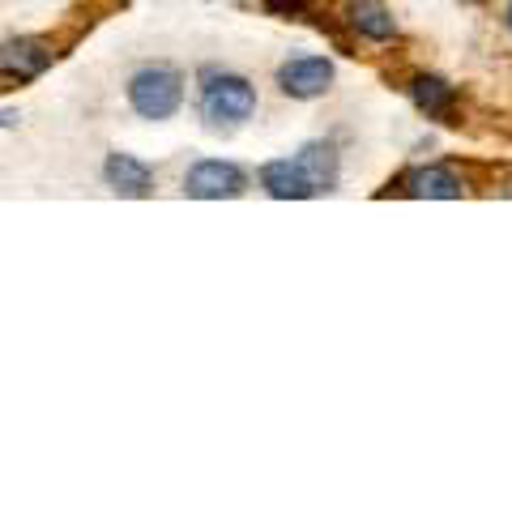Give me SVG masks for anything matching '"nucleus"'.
Wrapping results in <instances>:
<instances>
[{
  "label": "nucleus",
  "instance_id": "nucleus-1",
  "mask_svg": "<svg viewBox=\"0 0 512 512\" xmlns=\"http://www.w3.org/2000/svg\"><path fill=\"white\" fill-rule=\"evenodd\" d=\"M256 111V86L244 73L205 69L201 73V116L210 128H235L252 120Z\"/></svg>",
  "mask_w": 512,
  "mask_h": 512
},
{
  "label": "nucleus",
  "instance_id": "nucleus-2",
  "mask_svg": "<svg viewBox=\"0 0 512 512\" xmlns=\"http://www.w3.org/2000/svg\"><path fill=\"white\" fill-rule=\"evenodd\" d=\"M184 103V77L171 64H146L128 77V107L141 120H171Z\"/></svg>",
  "mask_w": 512,
  "mask_h": 512
},
{
  "label": "nucleus",
  "instance_id": "nucleus-3",
  "mask_svg": "<svg viewBox=\"0 0 512 512\" xmlns=\"http://www.w3.org/2000/svg\"><path fill=\"white\" fill-rule=\"evenodd\" d=\"M184 192L197 201H235L248 192V175L235 163H222V158H201V163L188 167Z\"/></svg>",
  "mask_w": 512,
  "mask_h": 512
},
{
  "label": "nucleus",
  "instance_id": "nucleus-4",
  "mask_svg": "<svg viewBox=\"0 0 512 512\" xmlns=\"http://www.w3.org/2000/svg\"><path fill=\"white\" fill-rule=\"evenodd\" d=\"M278 86L286 99H320L333 86V60L325 56H295L278 69Z\"/></svg>",
  "mask_w": 512,
  "mask_h": 512
},
{
  "label": "nucleus",
  "instance_id": "nucleus-5",
  "mask_svg": "<svg viewBox=\"0 0 512 512\" xmlns=\"http://www.w3.org/2000/svg\"><path fill=\"white\" fill-rule=\"evenodd\" d=\"M52 47L43 39H30V35H18L9 43H0V73L13 77V82H35L52 69Z\"/></svg>",
  "mask_w": 512,
  "mask_h": 512
},
{
  "label": "nucleus",
  "instance_id": "nucleus-6",
  "mask_svg": "<svg viewBox=\"0 0 512 512\" xmlns=\"http://www.w3.org/2000/svg\"><path fill=\"white\" fill-rule=\"evenodd\" d=\"M261 188L274 201H308L316 197V184L308 180V171L299 167V158H274L261 167Z\"/></svg>",
  "mask_w": 512,
  "mask_h": 512
},
{
  "label": "nucleus",
  "instance_id": "nucleus-7",
  "mask_svg": "<svg viewBox=\"0 0 512 512\" xmlns=\"http://www.w3.org/2000/svg\"><path fill=\"white\" fill-rule=\"evenodd\" d=\"M103 180H107L111 192H120V197H150L154 192L150 163H141V158H133V154H107Z\"/></svg>",
  "mask_w": 512,
  "mask_h": 512
},
{
  "label": "nucleus",
  "instance_id": "nucleus-8",
  "mask_svg": "<svg viewBox=\"0 0 512 512\" xmlns=\"http://www.w3.org/2000/svg\"><path fill=\"white\" fill-rule=\"evenodd\" d=\"M402 192L406 197H419V201H457L461 192H466V184L448 167H419L402 180Z\"/></svg>",
  "mask_w": 512,
  "mask_h": 512
},
{
  "label": "nucleus",
  "instance_id": "nucleus-9",
  "mask_svg": "<svg viewBox=\"0 0 512 512\" xmlns=\"http://www.w3.org/2000/svg\"><path fill=\"white\" fill-rule=\"evenodd\" d=\"M346 26L355 30L359 39H372V43L397 39V18L380 0H355V5H346Z\"/></svg>",
  "mask_w": 512,
  "mask_h": 512
},
{
  "label": "nucleus",
  "instance_id": "nucleus-10",
  "mask_svg": "<svg viewBox=\"0 0 512 512\" xmlns=\"http://www.w3.org/2000/svg\"><path fill=\"white\" fill-rule=\"evenodd\" d=\"M410 99H414V107H419L423 116L444 120V116H453V107H457V90L448 86L444 77L414 73V77H410Z\"/></svg>",
  "mask_w": 512,
  "mask_h": 512
},
{
  "label": "nucleus",
  "instance_id": "nucleus-11",
  "mask_svg": "<svg viewBox=\"0 0 512 512\" xmlns=\"http://www.w3.org/2000/svg\"><path fill=\"white\" fill-rule=\"evenodd\" d=\"M299 167L308 171V180L316 184V192H329L338 184V150L325 146V141H312V146H303L299 154Z\"/></svg>",
  "mask_w": 512,
  "mask_h": 512
},
{
  "label": "nucleus",
  "instance_id": "nucleus-12",
  "mask_svg": "<svg viewBox=\"0 0 512 512\" xmlns=\"http://www.w3.org/2000/svg\"><path fill=\"white\" fill-rule=\"evenodd\" d=\"M504 26H508V30H512V5H508V13H504Z\"/></svg>",
  "mask_w": 512,
  "mask_h": 512
},
{
  "label": "nucleus",
  "instance_id": "nucleus-13",
  "mask_svg": "<svg viewBox=\"0 0 512 512\" xmlns=\"http://www.w3.org/2000/svg\"><path fill=\"white\" fill-rule=\"evenodd\" d=\"M0 124H13V116H0Z\"/></svg>",
  "mask_w": 512,
  "mask_h": 512
},
{
  "label": "nucleus",
  "instance_id": "nucleus-14",
  "mask_svg": "<svg viewBox=\"0 0 512 512\" xmlns=\"http://www.w3.org/2000/svg\"><path fill=\"white\" fill-rule=\"evenodd\" d=\"M504 197H512V184H508V188H504Z\"/></svg>",
  "mask_w": 512,
  "mask_h": 512
},
{
  "label": "nucleus",
  "instance_id": "nucleus-15",
  "mask_svg": "<svg viewBox=\"0 0 512 512\" xmlns=\"http://www.w3.org/2000/svg\"><path fill=\"white\" fill-rule=\"evenodd\" d=\"M470 5H483V0H470Z\"/></svg>",
  "mask_w": 512,
  "mask_h": 512
}]
</instances>
